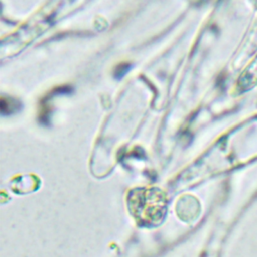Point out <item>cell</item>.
I'll list each match as a JSON object with an SVG mask.
<instances>
[{"label": "cell", "mask_w": 257, "mask_h": 257, "mask_svg": "<svg viewBox=\"0 0 257 257\" xmlns=\"http://www.w3.org/2000/svg\"><path fill=\"white\" fill-rule=\"evenodd\" d=\"M130 204L134 216L144 226L157 225L165 215L166 200L157 189L137 190L132 195Z\"/></svg>", "instance_id": "obj_1"}]
</instances>
